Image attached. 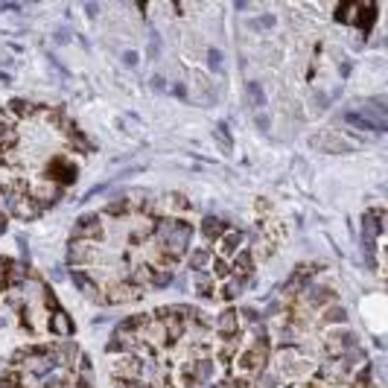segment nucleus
<instances>
[{
	"mask_svg": "<svg viewBox=\"0 0 388 388\" xmlns=\"http://www.w3.org/2000/svg\"><path fill=\"white\" fill-rule=\"evenodd\" d=\"M190 266H193V269H207V266H210V251H204V248L193 251V257H190Z\"/></svg>",
	"mask_w": 388,
	"mask_h": 388,
	"instance_id": "obj_17",
	"label": "nucleus"
},
{
	"mask_svg": "<svg viewBox=\"0 0 388 388\" xmlns=\"http://www.w3.org/2000/svg\"><path fill=\"white\" fill-rule=\"evenodd\" d=\"M88 260H91V248L79 239H73L68 245V263H88Z\"/></svg>",
	"mask_w": 388,
	"mask_h": 388,
	"instance_id": "obj_11",
	"label": "nucleus"
},
{
	"mask_svg": "<svg viewBox=\"0 0 388 388\" xmlns=\"http://www.w3.org/2000/svg\"><path fill=\"white\" fill-rule=\"evenodd\" d=\"M50 327H53V333H59V336H70L73 333V324H70L68 312H59V309H53Z\"/></svg>",
	"mask_w": 388,
	"mask_h": 388,
	"instance_id": "obj_10",
	"label": "nucleus"
},
{
	"mask_svg": "<svg viewBox=\"0 0 388 388\" xmlns=\"http://www.w3.org/2000/svg\"><path fill=\"white\" fill-rule=\"evenodd\" d=\"M155 228H158L155 234L161 239V245L167 248L164 254H169V257L184 254L187 242H190V228H187V225H181V222H175V219H161Z\"/></svg>",
	"mask_w": 388,
	"mask_h": 388,
	"instance_id": "obj_1",
	"label": "nucleus"
},
{
	"mask_svg": "<svg viewBox=\"0 0 388 388\" xmlns=\"http://www.w3.org/2000/svg\"><path fill=\"white\" fill-rule=\"evenodd\" d=\"M6 231V219H3V213H0V234Z\"/></svg>",
	"mask_w": 388,
	"mask_h": 388,
	"instance_id": "obj_31",
	"label": "nucleus"
},
{
	"mask_svg": "<svg viewBox=\"0 0 388 388\" xmlns=\"http://www.w3.org/2000/svg\"><path fill=\"white\" fill-rule=\"evenodd\" d=\"M105 213H111V216H123L126 213V202H111L105 207Z\"/></svg>",
	"mask_w": 388,
	"mask_h": 388,
	"instance_id": "obj_23",
	"label": "nucleus"
},
{
	"mask_svg": "<svg viewBox=\"0 0 388 388\" xmlns=\"http://www.w3.org/2000/svg\"><path fill=\"white\" fill-rule=\"evenodd\" d=\"M73 234H76V236H85V239H100V236H102V222H100V216H94V213L82 216V219L76 222Z\"/></svg>",
	"mask_w": 388,
	"mask_h": 388,
	"instance_id": "obj_5",
	"label": "nucleus"
},
{
	"mask_svg": "<svg viewBox=\"0 0 388 388\" xmlns=\"http://www.w3.org/2000/svg\"><path fill=\"white\" fill-rule=\"evenodd\" d=\"M251 266H254L251 254H248V251H239V257H236V269H239V271H251Z\"/></svg>",
	"mask_w": 388,
	"mask_h": 388,
	"instance_id": "obj_21",
	"label": "nucleus"
},
{
	"mask_svg": "<svg viewBox=\"0 0 388 388\" xmlns=\"http://www.w3.org/2000/svg\"><path fill=\"white\" fill-rule=\"evenodd\" d=\"M239 242H242V231H234V234H228L222 239V254H231L239 248Z\"/></svg>",
	"mask_w": 388,
	"mask_h": 388,
	"instance_id": "obj_16",
	"label": "nucleus"
},
{
	"mask_svg": "<svg viewBox=\"0 0 388 388\" xmlns=\"http://www.w3.org/2000/svg\"><path fill=\"white\" fill-rule=\"evenodd\" d=\"M222 228H225V222H222V219H213V216H207V219L202 222L204 236H210V239H216V236L222 234Z\"/></svg>",
	"mask_w": 388,
	"mask_h": 388,
	"instance_id": "obj_15",
	"label": "nucleus"
},
{
	"mask_svg": "<svg viewBox=\"0 0 388 388\" xmlns=\"http://www.w3.org/2000/svg\"><path fill=\"white\" fill-rule=\"evenodd\" d=\"M47 353H50L53 365H70V359L76 356V347H73V344H56Z\"/></svg>",
	"mask_w": 388,
	"mask_h": 388,
	"instance_id": "obj_9",
	"label": "nucleus"
},
{
	"mask_svg": "<svg viewBox=\"0 0 388 388\" xmlns=\"http://www.w3.org/2000/svg\"><path fill=\"white\" fill-rule=\"evenodd\" d=\"M73 280H76V286H79V292H85L91 301H102V292L97 286H94V280L88 277V274H73Z\"/></svg>",
	"mask_w": 388,
	"mask_h": 388,
	"instance_id": "obj_12",
	"label": "nucleus"
},
{
	"mask_svg": "<svg viewBox=\"0 0 388 388\" xmlns=\"http://www.w3.org/2000/svg\"><path fill=\"white\" fill-rule=\"evenodd\" d=\"M137 298H140V289L132 286V283H117V286L108 289V304H129Z\"/></svg>",
	"mask_w": 388,
	"mask_h": 388,
	"instance_id": "obj_7",
	"label": "nucleus"
},
{
	"mask_svg": "<svg viewBox=\"0 0 388 388\" xmlns=\"http://www.w3.org/2000/svg\"><path fill=\"white\" fill-rule=\"evenodd\" d=\"M15 362H21L24 371H30L33 376H47V373L56 368L47 350H24V353L15 356Z\"/></svg>",
	"mask_w": 388,
	"mask_h": 388,
	"instance_id": "obj_2",
	"label": "nucleus"
},
{
	"mask_svg": "<svg viewBox=\"0 0 388 388\" xmlns=\"http://www.w3.org/2000/svg\"><path fill=\"white\" fill-rule=\"evenodd\" d=\"M59 196H62V187L53 184V181H44V184L35 187V199H38V204H53Z\"/></svg>",
	"mask_w": 388,
	"mask_h": 388,
	"instance_id": "obj_8",
	"label": "nucleus"
},
{
	"mask_svg": "<svg viewBox=\"0 0 388 388\" xmlns=\"http://www.w3.org/2000/svg\"><path fill=\"white\" fill-rule=\"evenodd\" d=\"M324 321H327V324H330V321H344V309H341V306H333V309L324 315Z\"/></svg>",
	"mask_w": 388,
	"mask_h": 388,
	"instance_id": "obj_24",
	"label": "nucleus"
},
{
	"mask_svg": "<svg viewBox=\"0 0 388 388\" xmlns=\"http://www.w3.org/2000/svg\"><path fill=\"white\" fill-rule=\"evenodd\" d=\"M266 356H269L266 341H257L254 347H248V353L239 359V368H242V371H260V368L266 365Z\"/></svg>",
	"mask_w": 388,
	"mask_h": 388,
	"instance_id": "obj_3",
	"label": "nucleus"
},
{
	"mask_svg": "<svg viewBox=\"0 0 388 388\" xmlns=\"http://www.w3.org/2000/svg\"><path fill=\"white\" fill-rule=\"evenodd\" d=\"M123 62H126V65H137V56H135V53H126V56H123Z\"/></svg>",
	"mask_w": 388,
	"mask_h": 388,
	"instance_id": "obj_29",
	"label": "nucleus"
},
{
	"mask_svg": "<svg viewBox=\"0 0 388 388\" xmlns=\"http://www.w3.org/2000/svg\"><path fill=\"white\" fill-rule=\"evenodd\" d=\"M140 368H143V362L140 359H135V356H126V359H120L117 368L114 371L120 373V376H137L140 373Z\"/></svg>",
	"mask_w": 388,
	"mask_h": 388,
	"instance_id": "obj_13",
	"label": "nucleus"
},
{
	"mask_svg": "<svg viewBox=\"0 0 388 388\" xmlns=\"http://www.w3.org/2000/svg\"><path fill=\"white\" fill-rule=\"evenodd\" d=\"M315 146L324 149V152H336V155L338 152H350V149H353V146H350V143H344L336 132H321V135L315 137Z\"/></svg>",
	"mask_w": 388,
	"mask_h": 388,
	"instance_id": "obj_6",
	"label": "nucleus"
},
{
	"mask_svg": "<svg viewBox=\"0 0 388 388\" xmlns=\"http://www.w3.org/2000/svg\"><path fill=\"white\" fill-rule=\"evenodd\" d=\"M50 175H53V184H73V178H76V167L65 161V158H53L50 164Z\"/></svg>",
	"mask_w": 388,
	"mask_h": 388,
	"instance_id": "obj_4",
	"label": "nucleus"
},
{
	"mask_svg": "<svg viewBox=\"0 0 388 388\" xmlns=\"http://www.w3.org/2000/svg\"><path fill=\"white\" fill-rule=\"evenodd\" d=\"M219 388H242V385H239V382H236V379H225V382H222Z\"/></svg>",
	"mask_w": 388,
	"mask_h": 388,
	"instance_id": "obj_30",
	"label": "nucleus"
},
{
	"mask_svg": "<svg viewBox=\"0 0 388 388\" xmlns=\"http://www.w3.org/2000/svg\"><path fill=\"white\" fill-rule=\"evenodd\" d=\"M242 286H245V280H228L225 289H222V295H225V298H236V295L242 292Z\"/></svg>",
	"mask_w": 388,
	"mask_h": 388,
	"instance_id": "obj_18",
	"label": "nucleus"
},
{
	"mask_svg": "<svg viewBox=\"0 0 388 388\" xmlns=\"http://www.w3.org/2000/svg\"><path fill=\"white\" fill-rule=\"evenodd\" d=\"M9 108H12V111H21V117H30L35 111V105H30V102H24V100H15Z\"/></svg>",
	"mask_w": 388,
	"mask_h": 388,
	"instance_id": "obj_20",
	"label": "nucleus"
},
{
	"mask_svg": "<svg viewBox=\"0 0 388 388\" xmlns=\"http://www.w3.org/2000/svg\"><path fill=\"white\" fill-rule=\"evenodd\" d=\"M231 359H234V347H222V350H219V362H225V365H228Z\"/></svg>",
	"mask_w": 388,
	"mask_h": 388,
	"instance_id": "obj_27",
	"label": "nucleus"
},
{
	"mask_svg": "<svg viewBox=\"0 0 388 388\" xmlns=\"http://www.w3.org/2000/svg\"><path fill=\"white\" fill-rule=\"evenodd\" d=\"M196 289H199V295H210V289H213L210 277H207V274H202V277L196 280Z\"/></svg>",
	"mask_w": 388,
	"mask_h": 388,
	"instance_id": "obj_22",
	"label": "nucleus"
},
{
	"mask_svg": "<svg viewBox=\"0 0 388 388\" xmlns=\"http://www.w3.org/2000/svg\"><path fill=\"white\" fill-rule=\"evenodd\" d=\"M228 271H231V266H228L225 260H219V263H216V274H219V277H225Z\"/></svg>",
	"mask_w": 388,
	"mask_h": 388,
	"instance_id": "obj_28",
	"label": "nucleus"
},
{
	"mask_svg": "<svg viewBox=\"0 0 388 388\" xmlns=\"http://www.w3.org/2000/svg\"><path fill=\"white\" fill-rule=\"evenodd\" d=\"M207 59H210V68H213V70H222V56H219V50H210V53H207Z\"/></svg>",
	"mask_w": 388,
	"mask_h": 388,
	"instance_id": "obj_25",
	"label": "nucleus"
},
{
	"mask_svg": "<svg viewBox=\"0 0 388 388\" xmlns=\"http://www.w3.org/2000/svg\"><path fill=\"white\" fill-rule=\"evenodd\" d=\"M219 333L222 336H234L236 333V312L234 309H225L219 315Z\"/></svg>",
	"mask_w": 388,
	"mask_h": 388,
	"instance_id": "obj_14",
	"label": "nucleus"
},
{
	"mask_svg": "<svg viewBox=\"0 0 388 388\" xmlns=\"http://www.w3.org/2000/svg\"><path fill=\"white\" fill-rule=\"evenodd\" d=\"M248 94H251V102H254V105H263V102H266V94H263V88H260L257 82L248 85Z\"/></svg>",
	"mask_w": 388,
	"mask_h": 388,
	"instance_id": "obj_19",
	"label": "nucleus"
},
{
	"mask_svg": "<svg viewBox=\"0 0 388 388\" xmlns=\"http://www.w3.org/2000/svg\"><path fill=\"white\" fill-rule=\"evenodd\" d=\"M137 283H152V271H149V269H137Z\"/></svg>",
	"mask_w": 388,
	"mask_h": 388,
	"instance_id": "obj_26",
	"label": "nucleus"
}]
</instances>
